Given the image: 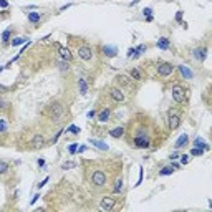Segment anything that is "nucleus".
Segmentation results:
<instances>
[{"mask_svg": "<svg viewBox=\"0 0 212 212\" xmlns=\"http://www.w3.org/2000/svg\"><path fill=\"white\" fill-rule=\"evenodd\" d=\"M63 114H65V108H63V104L60 103H53L48 106V116H50V119L53 121H60L63 118Z\"/></svg>", "mask_w": 212, "mask_h": 212, "instance_id": "f257e3e1", "label": "nucleus"}, {"mask_svg": "<svg viewBox=\"0 0 212 212\" xmlns=\"http://www.w3.org/2000/svg\"><path fill=\"white\" fill-rule=\"evenodd\" d=\"M172 100L177 104L184 103V100H186V91H184V88L181 86V85H174V86H172Z\"/></svg>", "mask_w": 212, "mask_h": 212, "instance_id": "f03ea898", "label": "nucleus"}, {"mask_svg": "<svg viewBox=\"0 0 212 212\" xmlns=\"http://www.w3.org/2000/svg\"><path fill=\"white\" fill-rule=\"evenodd\" d=\"M78 56H80L81 60H85V62H90V60L93 58V50H91V46H88V45L78 46Z\"/></svg>", "mask_w": 212, "mask_h": 212, "instance_id": "7ed1b4c3", "label": "nucleus"}, {"mask_svg": "<svg viewBox=\"0 0 212 212\" xmlns=\"http://www.w3.org/2000/svg\"><path fill=\"white\" fill-rule=\"evenodd\" d=\"M91 181H93V184H95V186L101 187V186H104V184H106V174H104L103 171H95V172H93V176H91Z\"/></svg>", "mask_w": 212, "mask_h": 212, "instance_id": "20e7f679", "label": "nucleus"}, {"mask_svg": "<svg viewBox=\"0 0 212 212\" xmlns=\"http://www.w3.org/2000/svg\"><path fill=\"white\" fill-rule=\"evenodd\" d=\"M172 71H174V65H172V63H161L158 67L159 76H169Z\"/></svg>", "mask_w": 212, "mask_h": 212, "instance_id": "39448f33", "label": "nucleus"}, {"mask_svg": "<svg viewBox=\"0 0 212 212\" xmlns=\"http://www.w3.org/2000/svg\"><path fill=\"white\" fill-rule=\"evenodd\" d=\"M179 124H181V116L176 111L171 109L169 111V129H176Z\"/></svg>", "mask_w": 212, "mask_h": 212, "instance_id": "423d86ee", "label": "nucleus"}, {"mask_svg": "<svg viewBox=\"0 0 212 212\" xmlns=\"http://www.w3.org/2000/svg\"><path fill=\"white\" fill-rule=\"evenodd\" d=\"M116 81H118V85H121V86H124V88H133V80H131V76L118 75Z\"/></svg>", "mask_w": 212, "mask_h": 212, "instance_id": "0eeeda50", "label": "nucleus"}, {"mask_svg": "<svg viewBox=\"0 0 212 212\" xmlns=\"http://www.w3.org/2000/svg\"><path fill=\"white\" fill-rule=\"evenodd\" d=\"M109 95H111V98L114 101H124V93H123L121 88H111V90H109Z\"/></svg>", "mask_w": 212, "mask_h": 212, "instance_id": "6e6552de", "label": "nucleus"}, {"mask_svg": "<svg viewBox=\"0 0 212 212\" xmlns=\"http://www.w3.org/2000/svg\"><path fill=\"white\" fill-rule=\"evenodd\" d=\"M114 204H116V200L113 199V197H103V199H101V209L111 211V209L114 207Z\"/></svg>", "mask_w": 212, "mask_h": 212, "instance_id": "1a4fd4ad", "label": "nucleus"}, {"mask_svg": "<svg viewBox=\"0 0 212 212\" xmlns=\"http://www.w3.org/2000/svg\"><path fill=\"white\" fill-rule=\"evenodd\" d=\"M149 139L148 137H134V148H139V149H144V148H149Z\"/></svg>", "mask_w": 212, "mask_h": 212, "instance_id": "9d476101", "label": "nucleus"}, {"mask_svg": "<svg viewBox=\"0 0 212 212\" xmlns=\"http://www.w3.org/2000/svg\"><path fill=\"white\" fill-rule=\"evenodd\" d=\"M205 56H207V50H205V48H195V50H194V58L195 60L204 62Z\"/></svg>", "mask_w": 212, "mask_h": 212, "instance_id": "9b49d317", "label": "nucleus"}, {"mask_svg": "<svg viewBox=\"0 0 212 212\" xmlns=\"http://www.w3.org/2000/svg\"><path fill=\"white\" fill-rule=\"evenodd\" d=\"M43 144H45V137H43L42 134H35L33 139H32V146H33V148H42Z\"/></svg>", "mask_w": 212, "mask_h": 212, "instance_id": "f8f14e48", "label": "nucleus"}, {"mask_svg": "<svg viewBox=\"0 0 212 212\" xmlns=\"http://www.w3.org/2000/svg\"><path fill=\"white\" fill-rule=\"evenodd\" d=\"M58 51H60V56H62L63 60H67V62H71V53H70V50L68 48H65V46H58Z\"/></svg>", "mask_w": 212, "mask_h": 212, "instance_id": "ddd939ff", "label": "nucleus"}, {"mask_svg": "<svg viewBox=\"0 0 212 212\" xmlns=\"http://www.w3.org/2000/svg\"><path fill=\"white\" fill-rule=\"evenodd\" d=\"M90 143H91L93 146H96L98 149H101V151H108V148H109V146L106 144L104 141H100V139H93V137L90 139Z\"/></svg>", "mask_w": 212, "mask_h": 212, "instance_id": "4468645a", "label": "nucleus"}, {"mask_svg": "<svg viewBox=\"0 0 212 212\" xmlns=\"http://www.w3.org/2000/svg\"><path fill=\"white\" fill-rule=\"evenodd\" d=\"M187 141H189V136H187V134H182V136L176 141L174 148H176V149H181V148H184V146L187 144Z\"/></svg>", "mask_w": 212, "mask_h": 212, "instance_id": "2eb2a0df", "label": "nucleus"}, {"mask_svg": "<svg viewBox=\"0 0 212 212\" xmlns=\"http://www.w3.org/2000/svg\"><path fill=\"white\" fill-rule=\"evenodd\" d=\"M194 148H200V149L204 151H209V144L205 141H204L202 137H195V141H194Z\"/></svg>", "mask_w": 212, "mask_h": 212, "instance_id": "dca6fc26", "label": "nucleus"}, {"mask_svg": "<svg viewBox=\"0 0 212 212\" xmlns=\"http://www.w3.org/2000/svg\"><path fill=\"white\" fill-rule=\"evenodd\" d=\"M98 119L101 121V123H106V121H109V109L104 108L100 111V114H98Z\"/></svg>", "mask_w": 212, "mask_h": 212, "instance_id": "f3484780", "label": "nucleus"}, {"mask_svg": "<svg viewBox=\"0 0 212 212\" xmlns=\"http://www.w3.org/2000/svg\"><path fill=\"white\" fill-rule=\"evenodd\" d=\"M179 70H181V73H182V76H184L186 80H191V78H192V71L189 70L186 65H181V67H179Z\"/></svg>", "mask_w": 212, "mask_h": 212, "instance_id": "a211bd4d", "label": "nucleus"}, {"mask_svg": "<svg viewBox=\"0 0 212 212\" xmlns=\"http://www.w3.org/2000/svg\"><path fill=\"white\" fill-rule=\"evenodd\" d=\"M156 45H158V48H161V50H167V48H169V40H167V38H159Z\"/></svg>", "mask_w": 212, "mask_h": 212, "instance_id": "6ab92c4d", "label": "nucleus"}, {"mask_svg": "<svg viewBox=\"0 0 212 212\" xmlns=\"http://www.w3.org/2000/svg\"><path fill=\"white\" fill-rule=\"evenodd\" d=\"M78 88H80V93H81V95H85V93L88 91V85H86V81H85L83 78L78 80Z\"/></svg>", "mask_w": 212, "mask_h": 212, "instance_id": "aec40b11", "label": "nucleus"}, {"mask_svg": "<svg viewBox=\"0 0 212 212\" xmlns=\"http://www.w3.org/2000/svg\"><path fill=\"white\" fill-rule=\"evenodd\" d=\"M109 134H111L113 137H121L123 134H124V128H114L109 131Z\"/></svg>", "mask_w": 212, "mask_h": 212, "instance_id": "412c9836", "label": "nucleus"}, {"mask_svg": "<svg viewBox=\"0 0 212 212\" xmlns=\"http://www.w3.org/2000/svg\"><path fill=\"white\" fill-rule=\"evenodd\" d=\"M103 51L106 56H114V55H116V46H104Z\"/></svg>", "mask_w": 212, "mask_h": 212, "instance_id": "4be33fe9", "label": "nucleus"}, {"mask_svg": "<svg viewBox=\"0 0 212 212\" xmlns=\"http://www.w3.org/2000/svg\"><path fill=\"white\" fill-rule=\"evenodd\" d=\"M129 76H131V80H141V73H139V70L137 68H133V70L129 71Z\"/></svg>", "mask_w": 212, "mask_h": 212, "instance_id": "5701e85b", "label": "nucleus"}, {"mask_svg": "<svg viewBox=\"0 0 212 212\" xmlns=\"http://www.w3.org/2000/svg\"><path fill=\"white\" fill-rule=\"evenodd\" d=\"M58 67H60V70L62 71H70V65H68L67 60H63V58L58 62Z\"/></svg>", "mask_w": 212, "mask_h": 212, "instance_id": "b1692460", "label": "nucleus"}, {"mask_svg": "<svg viewBox=\"0 0 212 212\" xmlns=\"http://www.w3.org/2000/svg\"><path fill=\"white\" fill-rule=\"evenodd\" d=\"M172 172H174V167H172V166L162 167V169L159 171V174H161V176H169V174H172Z\"/></svg>", "mask_w": 212, "mask_h": 212, "instance_id": "393cba45", "label": "nucleus"}, {"mask_svg": "<svg viewBox=\"0 0 212 212\" xmlns=\"http://www.w3.org/2000/svg\"><path fill=\"white\" fill-rule=\"evenodd\" d=\"M28 20L32 22V23H37V22L40 20V13H38V12H32V13H28Z\"/></svg>", "mask_w": 212, "mask_h": 212, "instance_id": "a878e982", "label": "nucleus"}, {"mask_svg": "<svg viewBox=\"0 0 212 212\" xmlns=\"http://www.w3.org/2000/svg\"><path fill=\"white\" fill-rule=\"evenodd\" d=\"M73 167H76V162H73V161H68V162H63V164H62V169L63 171L73 169Z\"/></svg>", "mask_w": 212, "mask_h": 212, "instance_id": "bb28decb", "label": "nucleus"}, {"mask_svg": "<svg viewBox=\"0 0 212 212\" xmlns=\"http://www.w3.org/2000/svg\"><path fill=\"white\" fill-rule=\"evenodd\" d=\"M25 40H27V38H23V37H17V38H13V40H12V45L13 46H18V45H22V43H25Z\"/></svg>", "mask_w": 212, "mask_h": 212, "instance_id": "cd10ccee", "label": "nucleus"}, {"mask_svg": "<svg viewBox=\"0 0 212 212\" xmlns=\"http://www.w3.org/2000/svg\"><path fill=\"white\" fill-rule=\"evenodd\" d=\"M113 191L116 192V194L123 191V181H121V179H119V181H116V184H114V189H113Z\"/></svg>", "mask_w": 212, "mask_h": 212, "instance_id": "c85d7f7f", "label": "nucleus"}, {"mask_svg": "<svg viewBox=\"0 0 212 212\" xmlns=\"http://www.w3.org/2000/svg\"><path fill=\"white\" fill-rule=\"evenodd\" d=\"M0 133H7V121L0 118Z\"/></svg>", "mask_w": 212, "mask_h": 212, "instance_id": "c756f323", "label": "nucleus"}, {"mask_svg": "<svg viewBox=\"0 0 212 212\" xmlns=\"http://www.w3.org/2000/svg\"><path fill=\"white\" fill-rule=\"evenodd\" d=\"M7 171H9V164L4 161H0V174H5Z\"/></svg>", "mask_w": 212, "mask_h": 212, "instance_id": "7c9ffc66", "label": "nucleus"}, {"mask_svg": "<svg viewBox=\"0 0 212 212\" xmlns=\"http://www.w3.org/2000/svg\"><path fill=\"white\" fill-rule=\"evenodd\" d=\"M67 131H68V133H71V134H78L80 133V128H78V126H75V124H71Z\"/></svg>", "mask_w": 212, "mask_h": 212, "instance_id": "2f4dec72", "label": "nucleus"}, {"mask_svg": "<svg viewBox=\"0 0 212 212\" xmlns=\"http://www.w3.org/2000/svg\"><path fill=\"white\" fill-rule=\"evenodd\" d=\"M9 38H10V30H5L4 33H2V42L7 43L9 42Z\"/></svg>", "mask_w": 212, "mask_h": 212, "instance_id": "473e14b6", "label": "nucleus"}, {"mask_svg": "<svg viewBox=\"0 0 212 212\" xmlns=\"http://www.w3.org/2000/svg\"><path fill=\"white\" fill-rule=\"evenodd\" d=\"M192 156H200V154H204V149H200V148H194V149L191 151Z\"/></svg>", "mask_w": 212, "mask_h": 212, "instance_id": "72a5a7b5", "label": "nucleus"}, {"mask_svg": "<svg viewBox=\"0 0 212 212\" xmlns=\"http://www.w3.org/2000/svg\"><path fill=\"white\" fill-rule=\"evenodd\" d=\"M137 55H139V53H137L136 48H129V50H128V58H131V56H137Z\"/></svg>", "mask_w": 212, "mask_h": 212, "instance_id": "f704fd0d", "label": "nucleus"}, {"mask_svg": "<svg viewBox=\"0 0 212 212\" xmlns=\"http://www.w3.org/2000/svg\"><path fill=\"white\" fill-rule=\"evenodd\" d=\"M78 146H80V144H70V146H68V151H70L71 154H75L76 149H78Z\"/></svg>", "mask_w": 212, "mask_h": 212, "instance_id": "c9c22d12", "label": "nucleus"}, {"mask_svg": "<svg viewBox=\"0 0 212 212\" xmlns=\"http://www.w3.org/2000/svg\"><path fill=\"white\" fill-rule=\"evenodd\" d=\"M181 162H182V164H187V162H189V156H187V154H182V156H181Z\"/></svg>", "mask_w": 212, "mask_h": 212, "instance_id": "e433bc0d", "label": "nucleus"}, {"mask_svg": "<svg viewBox=\"0 0 212 212\" xmlns=\"http://www.w3.org/2000/svg\"><path fill=\"white\" fill-rule=\"evenodd\" d=\"M143 13H144V17L148 18V17H151V13H153V10H151V9H144V10H143Z\"/></svg>", "mask_w": 212, "mask_h": 212, "instance_id": "4c0bfd02", "label": "nucleus"}, {"mask_svg": "<svg viewBox=\"0 0 212 212\" xmlns=\"http://www.w3.org/2000/svg\"><path fill=\"white\" fill-rule=\"evenodd\" d=\"M0 7H2V9H7V7H9V2H7V0H0Z\"/></svg>", "mask_w": 212, "mask_h": 212, "instance_id": "58836bf2", "label": "nucleus"}, {"mask_svg": "<svg viewBox=\"0 0 212 212\" xmlns=\"http://www.w3.org/2000/svg\"><path fill=\"white\" fill-rule=\"evenodd\" d=\"M136 50H137V53H143V51H146V45H139Z\"/></svg>", "mask_w": 212, "mask_h": 212, "instance_id": "ea45409f", "label": "nucleus"}, {"mask_svg": "<svg viewBox=\"0 0 212 212\" xmlns=\"http://www.w3.org/2000/svg\"><path fill=\"white\" fill-rule=\"evenodd\" d=\"M141 181H143V167H141V169H139V179H137L136 186H139V184H141Z\"/></svg>", "mask_w": 212, "mask_h": 212, "instance_id": "a19ab883", "label": "nucleus"}, {"mask_svg": "<svg viewBox=\"0 0 212 212\" xmlns=\"http://www.w3.org/2000/svg\"><path fill=\"white\" fill-rule=\"evenodd\" d=\"M46 182H48V177H45V179H43L42 182L38 184V187H43V186H45V184H46Z\"/></svg>", "mask_w": 212, "mask_h": 212, "instance_id": "79ce46f5", "label": "nucleus"}, {"mask_svg": "<svg viewBox=\"0 0 212 212\" xmlns=\"http://www.w3.org/2000/svg\"><path fill=\"white\" fill-rule=\"evenodd\" d=\"M181 18H182V12H177V15H176V20L181 22Z\"/></svg>", "mask_w": 212, "mask_h": 212, "instance_id": "37998d69", "label": "nucleus"}, {"mask_svg": "<svg viewBox=\"0 0 212 212\" xmlns=\"http://www.w3.org/2000/svg\"><path fill=\"white\" fill-rule=\"evenodd\" d=\"M85 149H86V146H80L78 149H76V153H83Z\"/></svg>", "mask_w": 212, "mask_h": 212, "instance_id": "c03bdc74", "label": "nucleus"}, {"mask_svg": "<svg viewBox=\"0 0 212 212\" xmlns=\"http://www.w3.org/2000/svg\"><path fill=\"white\" fill-rule=\"evenodd\" d=\"M38 166L43 167V166H45V161H43V159H40V161H38Z\"/></svg>", "mask_w": 212, "mask_h": 212, "instance_id": "a18cd8bd", "label": "nucleus"}, {"mask_svg": "<svg viewBox=\"0 0 212 212\" xmlns=\"http://www.w3.org/2000/svg\"><path fill=\"white\" fill-rule=\"evenodd\" d=\"M95 114H96L95 111H90V113H88V118H95Z\"/></svg>", "mask_w": 212, "mask_h": 212, "instance_id": "49530a36", "label": "nucleus"}, {"mask_svg": "<svg viewBox=\"0 0 212 212\" xmlns=\"http://www.w3.org/2000/svg\"><path fill=\"white\" fill-rule=\"evenodd\" d=\"M38 199H40V195H35L33 199H32V204H35V202H37V200H38Z\"/></svg>", "mask_w": 212, "mask_h": 212, "instance_id": "de8ad7c7", "label": "nucleus"}, {"mask_svg": "<svg viewBox=\"0 0 212 212\" xmlns=\"http://www.w3.org/2000/svg\"><path fill=\"white\" fill-rule=\"evenodd\" d=\"M5 108V103H4V101H0V109H4Z\"/></svg>", "mask_w": 212, "mask_h": 212, "instance_id": "09e8293b", "label": "nucleus"}]
</instances>
